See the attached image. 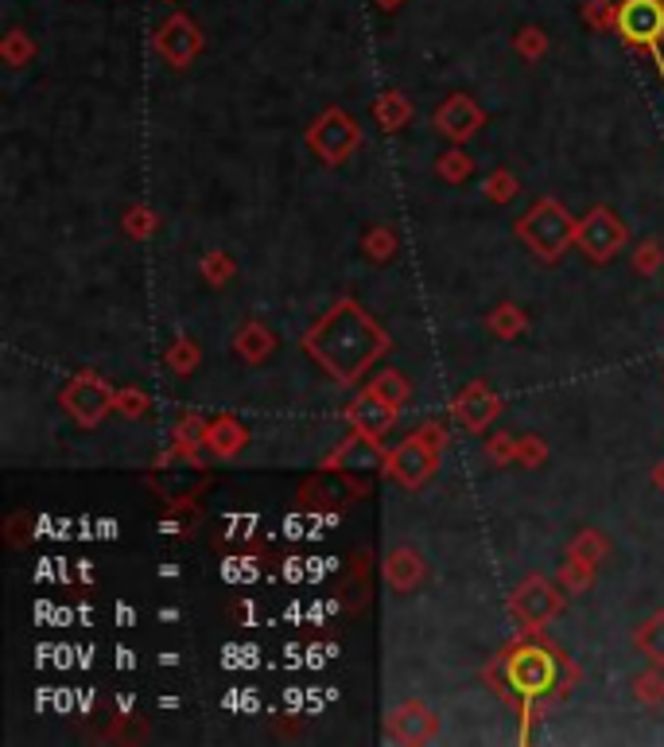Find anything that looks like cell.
Returning a JSON list of instances; mask_svg holds the SVG:
<instances>
[{
	"instance_id": "cell-1",
	"label": "cell",
	"mask_w": 664,
	"mask_h": 747,
	"mask_svg": "<svg viewBox=\"0 0 664 747\" xmlns=\"http://www.w3.org/2000/svg\"><path fill=\"white\" fill-rule=\"evenodd\" d=\"M388 346H393L388 331L354 296L334 300L327 316H319V324L304 331L307 358H315L327 378L339 385L361 382L373 370V363L388 355Z\"/></svg>"
},
{
	"instance_id": "cell-35",
	"label": "cell",
	"mask_w": 664,
	"mask_h": 747,
	"mask_svg": "<svg viewBox=\"0 0 664 747\" xmlns=\"http://www.w3.org/2000/svg\"><path fill=\"white\" fill-rule=\"evenodd\" d=\"M634 269L641 273V277H653V273L664 269V245L661 242H641L634 253Z\"/></svg>"
},
{
	"instance_id": "cell-29",
	"label": "cell",
	"mask_w": 664,
	"mask_h": 747,
	"mask_svg": "<svg viewBox=\"0 0 664 747\" xmlns=\"http://www.w3.org/2000/svg\"><path fill=\"white\" fill-rule=\"evenodd\" d=\"M567 553L590 560V565H602V560L610 557V542H606V533H599V530H579L572 537V545H567Z\"/></svg>"
},
{
	"instance_id": "cell-39",
	"label": "cell",
	"mask_w": 664,
	"mask_h": 747,
	"mask_svg": "<svg viewBox=\"0 0 664 747\" xmlns=\"http://www.w3.org/2000/svg\"><path fill=\"white\" fill-rule=\"evenodd\" d=\"M378 4H381V9H385V12H393V9H397V4H400V0H378Z\"/></svg>"
},
{
	"instance_id": "cell-9",
	"label": "cell",
	"mask_w": 664,
	"mask_h": 747,
	"mask_svg": "<svg viewBox=\"0 0 664 747\" xmlns=\"http://www.w3.org/2000/svg\"><path fill=\"white\" fill-rule=\"evenodd\" d=\"M560 611H563V596L548 577H528L513 592V616L525 631H545Z\"/></svg>"
},
{
	"instance_id": "cell-13",
	"label": "cell",
	"mask_w": 664,
	"mask_h": 747,
	"mask_svg": "<svg viewBox=\"0 0 664 747\" xmlns=\"http://www.w3.org/2000/svg\"><path fill=\"white\" fill-rule=\"evenodd\" d=\"M451 413H455V420H459L462 429L467 432H486L494 420H498V413H501V397L494 390H489L486 382H471L467 390L455 397V405H451Z\"/></svg>"
},
{
	"instance_id": "cell-28",
	"label": "cell",
	"mask_w": 664,
	"mask_h": 747,
	"mask_svg": "<svg viewBox=\"0 0 664 747\" xmlns=\"http://www.w3.org/2000/svg\"><path fill=\"white\" fill-rule=\"evenodd\" d=\"M560 584L563 592H572V596H579V592H587L590 584H595V565L583 557H572L567 553V560L560 565Z\"/></svg>"
},
{
	"instance_id": "cell-31",
	"label": "cell",
	"mask_w": 664,
	"mask_h": 747,
	"mask_svg": "<svg viewBox=\"0 0 664 747\" xmlns=\"http://www.w3.org/2000/svg\"><path fill=\"white\" fill-rule=\"evenodd\" d=\"M482 191H486L489 203L506 206V203H513V199H516V191H521V183H516V176H513V172H509V168H498V172H489V176H486V183H482Z\"/></svg>"
},
{
	"instance_id": "cell-5",
	"label": "cell",
	"mask_w": 664,
	"mask_h": 747,
	"mask_svg": "<svg viewBox=\"0 0 664 747\" xmlns=\"http://www.w3.org/2000/svg\"><path fill=\"white\" fill-rule=\"evenodd\" d=\"M59 405H63L66 417H71L78 429H98L110 413H117V390L105 382L102 374L78 370L71 382L59 390Z\"/></svg>"
},
{
	"instance_id": "cell-6",
	"label": "cell",
	"mask_w": 664,
	"mask_h": 747,
	"mask_svg": "<svg viewBox=\"0 0 664 747\" xmlns=\"http://www.w3.org/2000/svg\"><path fill=\"white\" fill-rule=\"evenodd\" d=\"M614 31L626 39L629 47H641V51H653V63L661 71L664 83V0H622L614 4Z\"/></svg>"
},
{
	"instance_id": "cell-34",
	"label": "cell",
	"mask_w": 664,
	"mask_h": 747,
	"mask_svg": "<svg viewBox=\"0 0 664 747\" xmlns=\"http://www.w3.org/2000/svg\"><path fill=\"white\" fill-rule=\"evenodd\" d=\"M4 63L9 66H24V63H31V55H36V43H31L24 31H9V39H4Z\"/></svg>"
},
{
	"instance_id": "cell-26",
	"label": "cell",
	"mask_w": 664,
	"mask_h": 747,
	"mask_svg": "<svg viewBox=\"0 0 664 747\" xmlns=\"http://www.w3.org/2000/svg\"><path fill=\"white\" fill-rule=\"evenodd\" d=\"M199 363H203V351H199V343L187 335H179L176 343L167 346V370L179 374V378H187V374L199 370Z\"/></svg>"
},
{
	"instance_id": "cell-36",
	"label": "cell",
	"mask_w": 664,
	"mask_h": 747,
	"mask_svg": "<svg viewBox=\"0 0 664 747\" xmlns=\"http://www.w3.org/2000/svg\"><path fill=\"white\" fill-rule=\"evenodd\" d=\"M486 456L494 459L498 467L516 464V436H509V432H498V436H489V440H486Z\"/></svg>"
},
{
	"instance_id": "cell-4",
	"label": "cell",
	"mask_w": 664,
	"mask_h": 747,
	"mask_svg": "<svg viewBox=\"0 0 664 747\" xmlns=\"http://www.w3.org/2000/svg\"><path fill=\"white\" fill-rule=\"evenodd\" d=\"M443 444H447V429H443L439 420H427L412 436L400 440L397 448H388L381 456V471L397 486H405V491H420L439 471Z\"/></svg>"
},
{
	"instance_id": "cell-38",
	"label": "cell",
	"mask_w": 664,
	"mask_h": 747,
	"mask_svg": "<svg viewBox=\"0 0 664 747\" xmlns=\"http://www.w3.org/2000/svg\"><path fill=\"white\" fill-rule=\"evenodd\" d=\"M653 483H656V486H661V491H664V459H661V464L653 467Z\"/></svg>"
},
{
	"instance_id": "cell-10",
	"label": "cell",
	"mask_w": 664,
	"mask_h": 747,
	"mask_svg": "<svg viewBox=\"0 0 664 747\" xmlns=\"http://www.w3.org/2000/svg\"><path fill=\"white\" fill-rule=\"evenodd\" d=\"M152 47H156V55L164 59L167 66H176V71H187V66H191L194 59H199V51H203V36H199V28H194V20H191V16L176 12V16L167 20L164 28L156 31Z\"/></svg>"
},
{
	"instance_id": "cell-14",
	"label": "cell",
	"mask_w": 664,
	"mask_h": 747,
	"mask_svg": "<svg viewBox=\"0 0 664 747\" xmlns=\"http://www.w3.org/2000/svg\"><path fill=\"white\" fill-rule=\"evenodd\" d=\"M439 732V717L420 700H405L388 712V739L393 744H427Z\"/></svg>"
},
{
	"instance_id": "cell-30",
	"label": "cell",
	"mask_w": 664,
	"mask_h": 747,
	"mask_svg": "<svg viewBox=\"0 0 664 747\" xmlns=\"http://www.w3.org/2000/svg\"><path fill=\"white\" fill-rule=\"evenodd\" d=\"M634 697L641 700V705H649V709L664 705V673H661V666H649L646 673H637V678H634Z\"/></svg>"
},
{
	"instance_id": "cell-18",
	"label": "cell",
	"mask_w": 664,
	"mask_h": 747,
	"mask_svg": "<svg viewBox=\"0 0 664 747\" xmlns=\"http://www.w3.org/2000/svg\"><path fill=\"white\" fill-rule=\"evenodd\" d=\"M233 351H238V358H245L250 366H260L272 358V351H277V335L268 331L260 319H250V324L238 327V335H233Z\"/></svg>"
},
{
	"instance_id": "cell-32",
	"label": "cell",
	"mask_w": 664,
	"mask_h": 747,
	"mask_svg": "<svg viewBox=\"0 0 664 747\" xmlns=\"http://www.w3.org/2000/svg\"><path fill=\"white\" fill-rule=\"evenodd\" d=\"M148 409H152V397H148L140 385H125V390H117V413H120V417L140 420Z\"/></svg>"
},
{
	"instance_id": "cell-24",
	"label": "cell",
	"mask_w": 664,
	"mask_h": 747,
	"mask_svg": "<svg viewBox=\"0 0 664 747\" xmlns=\"http://www.w3.org/2000/svg\"><path fill=\"white\" fill-rule=\"evenodd\" d=\"M199 273H203V280L210 284V289H226V284L238 277V262H233L226 250H210V253H203Z\"/></svg>"
},
{
	"instance_id": "cell-8",
	"label": "cell",
	"mask_w": 664,
	"mask_h": 747,
	"mask_svg": "<svg viewBox=\"0 0 664 747\" xmlns=\"http://www.w3.org/2000/svg\"><path fill=\"white\" fill-rule=\"evenodd\" d=\"M575 245H579L587 262L610 265L629 245V226L610 206H590L587 215L579 218V226H575Z\"/></svg>"
},
{
	"instance_id": "cell-33",
	"label": "cell",
	"mask_w": 664,
	"mask_h": 747,
	"mask_svg": "<svg viewBox=\"0 0 664 747\" xmlns=\"http://www.w3.org/2000/svg\"><path fill=\"white\" fill-rule=\"evenodd\" d=\"M516 464H525L528 471L548 464V444L540 436H516Z\"/></svg>"
},
{
	"instance_id": "cell-11",
	"label": "cell",
	"mask_w": 664,
	"mask_h": 747,
	"mask_svg": "<svg viewBox=\"0 0 664 747\" xmlns=\"http://www.w3.org/2000/svg\"><path fill=\"white\" fill-rule=\"evenodd\" d=\"M432 125H435V132H443L451 144H467V140L486 125V110L474 102L471 93H451V98L432 113Z\"/></svg>"
},
{
	"instance_id": "cell-2",
	"label": "cell",
	"mask_w": 664,
	"mask_h": 747,
	"mask_svg": "<svg viewBox=\"0 0 664 747\" xmlns=\"http://www.w3.org/2000/svg\"><path fill=\"white\" fill-rule=\"evenodd\" d=\"M563 666H567V658L540 643H513L509 650L498 654V670L506 678V689L525 700V705H533V700L548 697L556 689H567L560 682Z\"/></svg>"
},
{
	"instance_id": "cell-20",
	"label": "cell",
	"mask_w": 664,
	"mask_h": 747,
	"mask_svg": "<svg viewBox=\"0 0 664 747\" xmlns=\"http://www.w3.org/2000/svg\"><path fill=\"white\" fill-rule=\"evenodd\" d=\"M486 331L506 339V343H513V339H521L528 331V312L521 308V304H513V300H506V304H498V308L486 316Z\"/></svg>"
},
{
	"instance_id": "cell-22",
	"label": "cell",
	"mask_w": 664,
	"mask_h": 747,
	"mask_svg": "<svg viewBox=\"0 0 664 747\" xmlns=\"http://www.w3.org/2000/svg\"><path fill=\"white\" fill-rule=\"evenodd\" d=\"M435 176H439L443 183H451V187L467 183V179L474 176V156L462 149V144H451L447 152H439V156H435Z\"/></svg>"
},
{
	"instance_id": "cell-7",
	"label": "cell",
	"mask_w": 664,
	"mask_h": 747,
	"mask_svg": "<svg viewBox=\"0 0 664 747\" xmlns=\"http://www.w3.org/2000/svg\"><path fill=\"white\" fill-rule=\"evenodd\" d=\"M307 149L323 160L327 168H339V164H346V160L361 149L358 122H354L346 110L331 105V110L319 113V117L311 122V129H307Z\"/></svg>"
},
{
	"instance_id": "cell-27",
	"label": "cell",
	"mask_w": 664,
	"mask_h": 747,
	"mask_svg": "<svg viewBox=\"0 0 664 747\" xmlns=\"http://www.w3.org/2000/svg\"><path fill=\"white\" fill-rule=\"evenodd\" d=\"M361 253H366L369 262L385 265L393 253H397V230L393 226H373V230H366V238H361Z\"/></svg>"
},
{
	"instance_id": "cell-3",
	"label": "cell",
	"mask_w": 664,
	"mask_h": 747,
	"mask_svg": "<svg viewBox=\"0 0 664 747\" xmlns=\"http://www.w3.org/2000/svg\"><path fill=\"white\" fill-rule=\"evenodd\" d=\"M575 226H579V218H575L560 199L545 195V199H536L525 215L516 218L513 233H516V242L525 245L536 262L552 265L567 253V245H575Z\"/></svg>"
},
{
	"instance_id": "cell-17",
	"label": "cell",
	"mask_w": 664,
	"mask_h": 747,
	"mask_svg": "<svg viewBox=\"0 0 664 747\" xmlns=\"http://www.w3.org/2000/svg\"><path fill=\"white\" fill-rule=\"evenodd\" d=\"M245 444H250V429H245L238 417H230V413H221V417H214L210 425H206V452H210V456L233 459V456H241Z\"/></svg>"
},
{
	"instance_id": "cell-37",
	"label": "cell",
	"mask_w": 664,
	"mask_h": 747,
	"mask_svg": "<svg viewBox=\"0 0 664 747\" xmlns=\"http://www.w3.org/2000/svg\"><path fill=\"white\" fill-rule=\"evenodd\" d=\"M545 51H548V36L540 28H521V31H516V55L540 59Z\"/></svg>"
},
{
	"instance_id": "cell-16",
	"label": "cell",
	"mask_w": 664,
	"mask_h": 747,
	"mask_svg": "<svg viewBox=\"0 0 664 747\" xmlns=\"http://www.w3.org/2000/svg\"><path fill=\"white\" fill-rule=\"evenodd\" d=\"M381 572H385L388 588L400 592V596H408V592H416L420 584H424L427 565L416 549H393L385 557V565H381Z\"/></svg>"
},
{
	"instance_id": "cell-21",
	"label": "cell",
	"mask_w": 664,
	"mask_h": 747,
	"mask_svg": "<svg viewBox=\"0 0 664 747\" xmlns=\"http://www.w3.org/2000/svg\"><path fill=\"white\" fill-rule=\"evenodd\" d=\"M634 646L641 650L649 666H661L664 670V611H653L646 623L634 631Z\"/></svg>"
},
{
	"instance_id": "cell-12",
	"label": "cell",
	"mask_w": 664,
	"mask_h": 747,
	"mask_svg": "<svg viewBox=\"0 0 664 747\" xmlns=\"http://www.w3.org/2000/svg\"><path fill=\"white\" fill-rule=\"evenodd\" d=\"M393 420H397V409L388 402H381V397H373L369 390H361L358 397L346 405V425H350L354 436H358L361 444H373V448H378L381 436L393 429Z\"/></svg>"
},
{
	"instance_id": "cell-23",
	"label": "cell",
	"mask_w": 664,
	"mask_h": 747,
	"mask_svg": "<svg viewBox=\"0 0 664 747\" xmlns=\"http://www.w3.org/2000/svg\"><path fill=\"white\" fill-rule=\"evenodd\" d=\"M373 397H381V402H388L393 409H405V402L412 397V385H408V378L400 370H381L373 374V382L366 385Z\"/></svg>"
},
{
	"instance_id": "cell-19",
	"label": "cell",
	"mask_w": 664,
	"mask_h": 747,
	"mask_svg": "<svg viewBox=\"0 0 664 747\" xmlns=\"http://www.w3.org/2000/svg\"><path fill=\"white\" fill-rule=\"evenodd\" d=\"M412 102H408L405 93L400 90H385L373 102V122L381 125V132H400V129H408V122H412Z\"/></svg>"
},
{
	"instance_id": "cell-15",
	"label": "cell",
	"mask_w": 664,
	"mask_h": 747,
	"mask_svg": "<svg viewBox=\"0 0 664 747\" xmlns=\"http://www.w3.org/2000/svg\"><path fill=\"white\" fill-rule=\"evenodd\" d=\"M206 425H210V420L199 417V413H183V417L171 425V452H167V459L179 456V459H187L194 471H203L199 448H206Z\"/></svg>"
},
{
	"instance_id": "cell-25",
	"label": "cell",
	"mask_w": 664,
	"mask_h": 747,
	"mask_svg": "<svg viewBox=\"0 0 664 747\" xmlns=\"http://www.w3.org/2000/svg\"><path fill=\"white\" fill-rule=\"evenodd\" d=\"M156 226H159L156 211L144 203H132L129 211L120 215V230H125V238H132V242H148V238L156 233Z\"/></svg>"
}]
</instances>
